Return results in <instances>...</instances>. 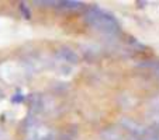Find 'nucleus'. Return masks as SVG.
<instances>
[{"instance_id":"nucleus-1","label":"nucleus","mask_w":159,"mask_h":140,"mask_svg":"<svg viewBox=\"0 0 159 140\" xmlns=\"http://www.w3.org/2000/svg\"><path fill=\"white\" fill-rule=\"evenodd\" d=\"M89 23L99 30L106 31V32H114L117 30V24L110 15H106L100 11H96V10H92L89 13Z\"/></svg>"}]
</instances>
